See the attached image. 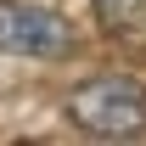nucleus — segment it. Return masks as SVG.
Returning a JSON list of instances; mask_svg holds the SVG:
<instances>
[{
  "label": "nucleus",
  "mask_w": 146,
  "mask_h": 146,
  "mask_svg": "<svg viewBox=\"0 0 146 146\" xmlns=\"http://www.w3.org/2000/svg\"><path fill=\"white\" fill-rule=\"evenodd\" d=\"M68 118L84 129V135H101V141L141 135L146 129V79H129V73L84 79V84L68 96Z\"/></svg>",
  "instance_id": "f257e3e1"
},
{
  "label": "nucleus",
  "mask_w": 146,
  "mask_h": 146,
  "mask_svg": "<svg viewBox=\"0 0 146 146\" xmlns=\"http://www.w3.org/2000/svg\"><path fill=\"white\" fill-rule=\"evenodd\" d=\"M0 51L11 56H62L73 51V28L45 6L28 0H0Z\"/></svg>",
  "instance_id": "f03ea898"
},
{
  "label": "nucleus",
  "mask_w": 146,
  "mask_h": 146,
  "mask_svg": "<svg viewBox=\"0 0 146 146\" xmlns=\"http://www.w3.org/2000/svg\"><path fill=\"white\" fill-rule=\"evenodd\" d=\"M90 11L112 45H124L135 56L146 51V0H90Z\"/></svg>",
  "instance_id": "7ed1b4c3"
}]
</instances>
